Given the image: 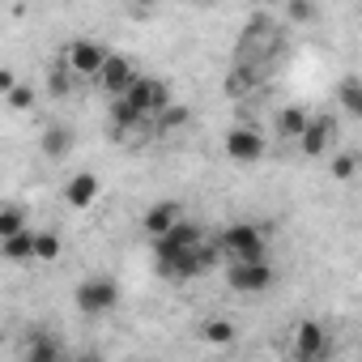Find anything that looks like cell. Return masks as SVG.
Instances as JSON below:
<instances>
[{"label": "cell", "mask_w": 362, "mask_h": 362, "mask_svg": "<svg viewBox=\"0 0 362 362\" xmlns=\"http://www.w3.org/2000/svg\"><path fill=\"white\" fill-rule=\"evenodd\" d=\"M311 119H315V115L307 111V103H290V107H281V111H277V136H281V141H294V145H298V141L307 136Z\"/></svg>", "instance_id": "obj_13"}, {"label": "cell", "mask_w": 362, "mask_h": 362, "mask_svg": "<svg viewBox=\"0 0 362 362\" xmlns=\"http://www.w3.org/2000/svg\"><path fill=\"white\" fill-rule=\"evenodd\" d=\"M73 303H77V311H81V315H107V311H115V307H119V286H115V277L94 273V277H86V281L77 286Z\"/></svg>", "instance_id": "obj_2"}, {"label": "cell", "mask_w": 362, "mask_h": 362, "mask_svg": "<svg viewBox=\"0 0 362 362\" xmlns=\"http://www.w3.org/2000/svg\"><path fill=\"white\" fill-rule=\"evenodd\" d=\"M35 239H39V230L30 226L26 235H18V239H9V243H0V252H5L9 260H35Z\"/></svg>", "instance_id": "obj_21"}, {"label": "cell", "mask_w": 362, "mask_h": 362, "mask_svg": "<svg viewBox=\"0 0 362 362\" xmlns=\"http://www.w3.org/2000/svg\"><path fill=\"white\" fill-rule=\"evenodd\" d=\"M337 98H341V107H345L354 119H362V81H345Z\"/></svg>", "instance_id": "obj_22"}, {"label": "cell", "mask_w": 362, "mask_h": 362, "mask_svg": "<svg viewBox=\"0 0 362 362\" xmlns=\"http://www.w3.org/2000/svg\"><path fill=\"white\" fill-rule=\"evenodd\" d=\"M324 349H328V328L320 320H303L294 328V354H298V362H315Z\"/></svg>", "instance_id": "obj_10"}, {"label": "cell", "mask_w": 362, "mask_h": 362, "mask_svg": "<svg viewBox=\"0 0 362 362\" xmlns=\"http://www.w3.org/2000/svg\"><path fill=\"white\" fill-rule=\"evenodd\" d=\"M201 341H205V345H214V349H226V345H235V341H239V324H235V320L214 315V320H205V324H201Z\"/></svg>", "instance_id": "obj_16"}, {"label": "cell", "mask_w": 362, "mask_h": 362, "mask_svg": "<svg viewBox=\"0 0 362 362\" xmlns=\"http://www.w3.org/2000/svg\"><path fill=\"white\" fill-rule=\"evenodd\" d=\"M30 226H26V214H22V205H5L0 209V243H9V239H18V235H26Z\"/></svg>", "instance_id": "obj_18"}, {"label": "cell", "mask_w": 362, "mask_h": 362, "mask_svg": "<svg viewBox=\"0 0 362 362\" xmlns=\"http://www.w3.org/2000/svg\"><path fill=\"white\" fill-rule=\"evenodd\" d=\"M69 149H73V128H69V124H47V132H43V153H47L52 162H60V158H69Z\"/></svg>", "instance_id": "obj_17"}, {"label": "cell", "mask_w": 362, "mask_h": 362, "mask_svg": "<svg viewBox=\"0 0 362 362\" xmlns=\"http://www.w3.org/2000/svg\"><path fill=\"white\" fill-rule=\"evenodd\" d=\"M201 239H205V235H201V226L184 218V222H179V226L166 235V239H158V243H153V256H175V252H192V247H205Z\"/></svg>", "instance_id": "obj_11"}, {"label": "cell", "mask_w": 362, "mask_h": 362, "mask_svg": "<svg viewBox=\"0 0 362 362\" xmlns=\"http://www.w3.org/2000/svg\"><path fill=\"white\" fill-rule=\"evenodd\" d=\"M332 132H337L332 115H315V119H311V128H307V136L298 141L303 158H320V153H324V149L332 145Z\"/></svg>", "instance_id": "obj_14"}, {"label": "cell", "mask_w": 362, "mask_h": 362, "mask_svg": "<svg viewBox=\"0 0 362 362\" xmlns=\"http://www.w3.org/2000/svg\"><path fill=\"white\" fill-rule=\"evenodd\" d=\"M98 192H103V184H98V175H94V170H77L69 184H64V201H69V209H90V205L98 201Z\"/></svg>", "instance_id": "obj_12"}, {"label": "cell", "mask_w": 362, "mask_h": 362, "mask_svg": "<svg viewBox=\"0 0 362 362\" xmlns=\"http://www.w3.org/2000/svg\"><path fill=\"white\" fill-rule=\"evenodd\" d=\"M73 362H107V358H103V354H98V349H81V354H77V358H73Z\"/></svg>", "instance_id": "obj_29"}, {"label": "cell", "mask_w": 362, "mask_h": 362, "mask_svg": "<svg viewBox=\"0 0 362 362\" xmlns=\"http://www.w3.org/2000/svg\"><path fill=\"white\" fill-rule=\"evenodd\" d=\"M184 119H188V111H184V107H170V111L162 115V128H179Z\"/></svg>", "instance_id": "obj_28"}, {"label": "cell", "mask_w": 362, "mask_h": 362, "mask_svg": "<svg viewBox=\"0 0 362 362\" xmlns=\"http://www.w3.org/2000/svg\"><path fill=\"white\" fill-rule=\"evenodd\" d=\"M358 175V153H337L332 158V179H354Z\"/></svg>", "instance_id": "obj_25"}, {"label": "cell", "mask_w": 362, "mask_h": 362, "mask_svg": "<svg viewBox=\"0 0 362 362\" xmlns=\"http://www.w3.org/2000/svg\"><path fill=\"white\" fill-rule=\"evenodd\" d=\"M26 362H69V354L60 349V341L43 328L30 332V345H26Z\"/></svg>", "instance_id": "obj_15"}, {"label": "cell", "mask_w": 362, "mask_h": 362, "mask_svg": "<svg viewBox=\"0 0 362 362\" xmlns=\"http://www.w3.org/2000/svg\"><path fill=\"white\" fill-rule=\"evenodd\" d=\"M107 60H111V52L103 47V43H94V39H73L69 43V52H64V64L73 69V77H103V69H107Z\"/></svg>", "instance_id": "obj_4"}, {"label": "cell", "mask_w": 362, "mask_h": 362, "mask_svg": "<svg viewBox=\"0 0 362 362\" xmlns=\"http://www.w3.org/2000/svg\"><path fill=\"white\" fill-rule=\"evenodd\" d=\"M141 81V73H136V64L128 60V56H119V52H111V60H107V69H103V77H98V86L111 94V98H124L132 86Z\"/></svg>", "instance_id": "obj_9"}, {"label": "cell", "mask_w": 362, "mask_h": 362, "mask_svg": "<svg viewBox=\"0 0 362 362\" xmlns=\"http://www.w3.org/2000/svg\"><path fill=\"white\" fill-rule=\"evenodd\" d=\"M214 269V252L209 247H192V252H175V256H158V273L166 281H197Z\"/></svg>", "instance_id": "obj_3"}, {"label": "cell", "mask_w": 362, "mask_h": 362, "mask_svg": "<svg viewBox=\"0 0 362 362\" xmlns=\"http://www.w3.org/2000/svg\"><path fill=\"white\" fill-rule=\"evenodd\" d=\"M286 18H290V22H315L320 9H315V5H303V0H294V5H286Z\"/></svg>", "instance_id": "obj_27"}, {"label": "cell", "mask_w": 362, "mask_h": 362, "mask_svg": "<svg viewBox=\"0 0 362 362\" xmlns=\"http://www.w3.org/2000/svg\"><path fill=\"white\" fill-rule=\"evenodd\" d=\"M226 90H230V94H247V90H252V69H247V64H239V69L226 77Z\"/></svg>", "instance_id": "obj_26"}, {"label": "cell", "mask_w": 362, "mask_h": 362, "mask_svg": "<svg viewBox=\"0 0 362 362\" xmlns=\"http://www.w3.org/2000/svg\"><path fill=\"white\" fill-rule=\"evenodd\" d=\"M226 158L230 162H260L264 158V136L252 124H235L226 132Z\"/></svg>", "instance_id": "obj_7"}, {"label": "cell", "mask_w": 362, "mask_h": 362, "mask_svg": "<svg viewBox=\"0 0 362 362\" xmlns=\"http://www.w3.org/2000/svg\"><path fill=\"white\" fill-rule=\"evenodd\" d=\"M60 256H64V239H60L56 230H39V239H35V260L56 264Z\"/></svg>", "instance_id": "obj_20"}, {"label": "cell", "mask_w": 362, "mask_h": 362, "mask_svg": "<svg viewBox=\"0 0 362 362\" xmlns=\"http://www.w3.org/2000/svg\"><path fill=\"white\" fill-rule=\"evenodd\" d=\"M179 222H184V205H179V201H153L149 209H145V218H141V226H145V235L158 243V239H166Z\"/></svg>", "instance_id": "obj_8"}, {"label": "cell", "mask_w": 362, "mask_h": 362, "mask_svg": "<svg viewBox=\"0 0 362 362\" xmlns=\"http://www.w3.org/2000/svg\"><path fill=\"white\" fill-rule=\"evenodd\" d=\"M47 81H52V94L56 98H64L69 90H73V69L60 60V64H52V73H47Z\"/></svg>", "instance_id": "obj_23"}, {"label": "cell", "mask_w": 362, "mask_h": 362, "mask_svg": "<svg viewBox=\"0 0 362 362\" xmlns=\"http://www.w3.org/2000/svg\"><path fill=\"white\" fill-rule=\"evenodd\" d=\"M111 124H115V132H128V128L145 124V115H141L128 98H111Z\"/></svg>", "instance_id": "obj_19"}, {"label": "cell", "mask_w": 362, "mask_h": 362, "mask_svg": "<svg viewBox=\"0 0 362 362\" xmlns=\"http://www.w3.org/2000/svg\"><path fill=\"white\" fill-rule=\"evenodd\" d=\"M5 103H9V111H30V107H35V86L22 81L13 94H5Z\"/></svg>", "instance_id": "obj_24"}, {"label": "cell", "mask_w": 362, "mask_h": 362, "mask_svg": "<svg viewBox=\"0 0 362 362\" xmlns=\"http://www.w3.org/2000/svg\"><path fill=\"white\" fill-rule=\"evenodd\" d=\"M264 230L256 222H230L222 235H218V252L230 256V264H252V260H264Z\"/></svg>", "instance_id": "obj_1"}, {"label": "cell", "mask_w": 362, "mask_h": 362, "mask_svg": "<svg viewBox=\"0 0 362 362\" xmlns=\"http://www.w3.org/2000/svg\"><path fill=\"white\" fill-rule=\"evenodd\" d=\"M277 281V269L269 260H252V264H230L226 269V286L239 294H264Z\"/></svg>", "instance_id": "obj_5"}, {"label": "cell", "mask_w": 362, "mask_h": 362, "mask_svg": "<svg viewBox=\"0 0 362 362\" xmlns=\"http://www.w3.org/2000/svg\"><path fill=\"white\" fill-rule=\"evenodd\" d=\"M124 98H128L145 119H149V115H166V111H170V90H166L162 81H153V77H141Z\"/></svg>", "instance_id": "obj_6"}]
</instances>
